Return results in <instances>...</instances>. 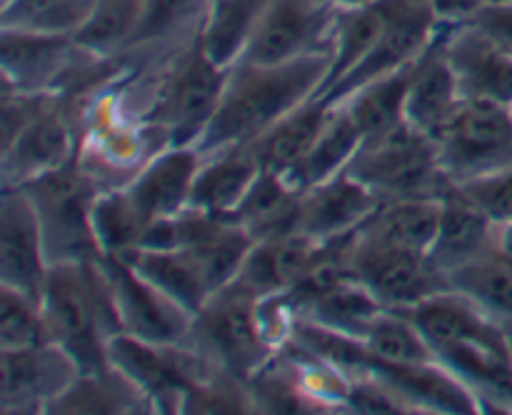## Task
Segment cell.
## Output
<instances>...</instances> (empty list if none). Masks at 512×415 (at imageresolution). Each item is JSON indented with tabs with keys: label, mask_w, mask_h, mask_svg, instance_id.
<instances>
[{
	"label": "cell",
	"mask_w": 512,
	"mask_h": 415,
	"mask_svg": "<svg viewBox=\"0 0 512 415\" xmlns=\"http://www.w3.org/2000/svg\"><path fill=\"white\" fill-rule=\"evenodd\" d=\"M303 188L288 175L263 170L240 203L235 220L253 238V243L298 230Z\"/></svg>",
	"instance_id": "4316f807"
},
{
	"label": "cell",
	"mask_w": 512,
	"mask_h": 415,
	"mask_svg": "<svg viewBox=\"0 0 512 415\" xmlns=\"http://www.w3.org/2000/svg\"><path fill=\"white\" fill-rule=\"evenodd\" d=\"M105 275L118 310L123 333L153 343H183L193 313L138 273L123 255H103Z\"/></svg>",
	"instance_id": "7c38bea8"
},
{
	"label": "cell",
	"mask_w": 512,
	"mask_h": 415,
	"mask_svg": "<svg viewBox=\"0 0 512 415\" xmlns=\"http://www.w3.org/2000/svg\"><path fill=\"white\" fill-rule=\"evenodd\" d=\"M18 188L25 190L38 215L50 265L103 258L93 230V203L103 185L78 158Z\"/></svg>",
	"instance_id": "8992f818"
},
{
	"label": "cell",
	"mask_w": 512,
	"mask_h": 415,
	"mask_svg": "<svg viewBox=\"0 0 512 415\" xmlns=\"http://www.w3.org/2000/svg\"><path fill=\"white\" fill-rule=\"evenodd\" d=\"M338 10L323 0H270L240 60L288 63L330 53Z\"/></svg>",
	"instance_id": "30bf717a"
},
{
	"label": "cell",
	"mask_w": 512,
	"mask_h": 415,
	"mask_svg": "<svg viewBox=\"0 0 512 415\" xmlns=\"http://www.w3.org/2000/svg\"><path fill=\"white\" fill-rule=\"evenodd\" d=\"M490 248H493V218L453 188L443 198V218L428 253L433 265L448 278V273L463 268Z\"/></svg>",
	"instance_id": "7402d4cb"
},
{
	"label": "cell",
	"mask_w": 512,
	"mask_h": 415,
	"mask_svg": "<svg viewBox=\"0 0 512 415\" xmlns=\"http://www.w3.org/2000/svg\"><path fill=\"white\" fill-rule=\"evenodd\" d=\"M470 23L478 25L485 35H490L495 43L512 53V0H493L483 10H478Z\"/></svg>",
	"instance_id": "b9f144b4"
},
{
	"label": "cell",
	"mask_w": 512,
	"mask_h": 415,
	"mask_svg": "<svg viewBox=\"0 0 512 415\" xmlns=\"http://www.w3.org/2000/svg\"><path fill=\"white\" fill-rule=\"evenodd\" d=\"M90 8L93 0H0V28L75 38Z\"/></svg>",
	"instance_id": "8d00e7d4"
},
{
	"label": "cell",
	"mask_w": 512,
	"mask_h": 415,
	"mask_svg": "<svg viewBox=\"0 0 512 415\" xmlns=\"http://www.w3.org/2000/svg\"><path fill=\"white\" fill-rule=\"evenodd\" d=\"M350 175L383 200L445 198L455 188L440 163L438 145L413 125H400L383 138L368 140L348 163Z\"/></svg>",
	"instance_id": "5b68a950"
},
{
	"label": "cell",
	"mask_w": 512,
	"mask_h": 415,
	"mask_svg": "<svg viewBox=\"0 0 512 415\" xmlns=\"http://www.w3.org/2000/svg\"><path fill=\"white\" fill-rule=\"evenodd\" d=\"M443 218V198L383 200L358 228L363 238L390 248L430 253Z\"/></svg>",
	"instance_id": "d4e9b609"
},
{
	"label": "cell",
	"mask_w": 512,
	"mask_h": 415,
	"mask_svg": "<svg viewBox=\"0 0 512 415\" xmlns=\"http://www.w3.org/2000/svg\"><path fill=\"white\" fill-rule=\"evenodd\" d=\"M323 3L335 5V8H353V5H363L370 3V0H323Z\"/></svg>",
	"instance_id": "ee69618b"
},
{
	"label": "cell",
	"mask_w": 512,
	"mask_h": 415,
	"mask_svg": "<svg viewBox=\"0 0 512 415\" xmlns=\"http://www.w3.org/2000/svg\"><path fill=\"white\" fill-rule=\"evenodd\" d=\"M183 343L198 350L218 370L243 380L258 373L280 350L265 333L260 295L238 278L208 295L193 315Z\"/></svg>",
	"instance_id": "277c9868"
},
{
	"label": "cell",
	"mask_w": 512,
	"mask_h": 415,
	"mask_svg": "<svg viewBox=\"0 0 512 415\" xmlns=\"http://www.w3.org/2000/svg\"><path fill=\"white\" fill-rule=\"evenodd\" d=\"M350 270L385 308L400 313H410L430 295L450 288L430 255L373 243L360 233L353 238Z\"/></svg>",
	"instance_id": "9c48e42d"
},
{
	"label": "cell",
	"mask_w": 512,
	"mask_h": 415,
	"mask_svg": "<svg viewBox=\"0 0 512 415\" xmlns=\"http://www.w3.org/2000/svg\"><path fill=\"white\" fill-rule=\"evenodd\" d=\"M145 0H93L75 43L103 58H123L133 50L143 23Z\"/></svg>",
	"instance_id": "836d02e7"
},
{
	"label": "cell",
	"mask_w": 512,
	"mask_h": 415,
	"mask_svg": "<svg viewBox=\"0 0 512 415\" xmlns=\"http://www.w3.org/2000/svg\"><path fill=\"white\" fill-rule=\"evenodd\" d=\"M360 145H363V135L355 128L345 105L333 103L318 140L310 148V153L305 155L303 163L298 165V170L290 175V180H295L305 190L310 185L320 183V180L333 178V175L343 173L348 168V163L358 153Z\"/></svg>",
	"instance_id": "d6a6232c"
},
{
	"label": "cell",
	"mask_w": 512,
	"mask_h": 415,
	"mask_svg": "<svg viewBox=\"0 0 512 415\" xmlns=\"http://www.w3.org/2000/svg\"><path fill=\"white\" fill-rule=\"evenodd\" d=\"M493 0H433L440 23H465Z\"/></svg>",
	"instance_id": "7bdbcfd3"
},
{
	"label": "cell",
	"mask_w": 512,
	"mask_h": 415,
	"mask_svg": "<svg viewBox=\"0 0 512 415\" xmlns=\"http://www.w3.org/2000/svg\"><path fill=\"white\" fill-rule=\"evenodd\" d=\"M445 50L463 98L512 105V53L470 20L445 23Z\"/></svg>",
	"instance_id": "9a60e30c"
},
{
	"label": "cell",
	"mask_w": 512,
	"mask_h": 415,
	"mask_svg": "<svg viewBox=\"0 0 512 415\" xmlns=\"http://www.w3.org/2000/svg\"><path fill=\"white\" fill-rule=\"evenodd\" d=\"M48 270L43 230L33 203L23 188L5 185L0 190V285L40 300Z\"/></svg>",
	"instance_id": "5bb4252c"
},
{
	"label": "cell",
	"mask_w": 512,
	"mask_h": 415,
	"mask_svg": "<svg viewBox=\"0 0 512 415\" xmlns=\"http://www.w3.org/2000/svg\"><path fill=\"white\" fill-rule=\"evenodd\" d=\"M73 35L30 33L0 28V68L3 88L18 93H55L60 78L75 58Z\"/></svg>",
	"instance_id": "2e32d148"
},
{
	"label": "cell",
	"mask_w": 512,
	"mask_h": 415,
	"mask_svg": "<svg viewBox=\"0 0 512 415\" xmlns=\"http://www.w3.org/2000/svg\"><path fill=\"white\" fill-rule=\"evenodd\" d=\"M330 108H333V103L325 98L305 100L293 113H288L273 128L265 130L258 140H253L255 155H258L263 170L290 178L318 140Z\"/></svg>",
	"instance_id": "484cf974"
},
{
	"label": "cell",
	"mask_w": 512,
	"mask_h": 415,
	"mask_svg": "<svg viewBox=\"0 0 512 415\" xmlns=\"http://www.w3.org/2000/svg\"><path fill=\"white\" fill-rule=\"evenodd\" d=\"M433 140L453 185L498 173L512 165L510 105L485 98H463L453 118Z\"/></svg>",
	"instance_id": "52a82bcc"
},
{
	"label": "cell",
	"mask_w": 512,
	"mask_h": 415,
	"mask_svg": "<svg viewBox=\"0 0 512 415\" xmlns=\"http://www.w3.org/2000/svg\"><path fill=\"white\" fill-rule=\"evenodd\" d=\"M330 70V53L305 55L288 63L230 65L218 113L200 138V153L253 143L278 120L315 98Z\"/></svg>",
	"instance_id": "6da1fadb"
},
{
	"label": "cell",
	"mask_w": 512,
	"mask_h": 415,
	"mask_svg": "<svg viewBox=\"0 0 512 415\" xmlns=\"http://www.w3.org/2000/svg\"><path fill=\"white\" fill-rule=\"evenodd\" d=\"M200 160L203 155L195 145H170L125 185V193L145 223L173 218L188 208Z\"/></svg>",
	"instance_id": "ac0fdd59"
},
{
	"label": "cell",
	"mask_w": 512,
	"mask_h": 415,
	"mask_svg": "<svg viewBox=\"0 0 512 415\" xmlns=\"http://www.w3.org/2000/svg\"><path fill=\"white\" fill-rule=\"evenodd\" d=\"M200 155L203 160L195 175L188 208L213 218H235L248 190L263 173L253 143L230 145Z\"/></svg>",
	"instance_id": "ffe728a7"
},
{
	"label": "cell",
	"mask_w": 512,
	"mask_h": 415,
	"mask_svg": "<svg viewBox=\"0 0 512 415\" xmlns=\"http://www.w3.org/2000/svg\"><path fill=\"white\" fill-rule=\"evenodd\" d=\"M120 255L143 278L158 285L163 293L178 300L193 315L213 293L200 265L195 263V258L185 248H145V245H138V248H130Z\"/></svg>",
	"instance_id": "83f0119b"
},
{
	"label": "cell",
	"mask_w": 512,
	"mask_h": 415,
	"mask_svg": "<svg viewBox=\"0 0 512 415\" xmlns=\"http://www.w3.org/2000/svg\"><path fill=\"white\" fill-rule=\"evenodd\" d=\"M153 415L148 395L115 365L100 373H80L78 380L53 400L45 415Z\"/></svg>",
	"instance_id": "603a6c76"
},
{
	"label": "cell",
	"mask_w": 512,
	"mask_h": 415,
	"mask_svg": "<svg viewBox=\"0 0 512 415\" xmlns=\"http://www.w3.org/2000/svg\"><path fill=\"white\" fill-rule=\"evenodd\" d=\"M400 5L403 0H370V3L338 10L333 50H330V70L315 98H323L340 78H345L370 53V48L378 43L383 30L400 10Z\"/></svg>",
	"instance_id": "cb8c5ba5"
},
{
	"label": "cell",
	"mask_w": 512,
	"mask_h": 415,
	"mask_svg": "<svg viewBox=\"0 0 512 415\" xmlns=\"http://www.w3.org/2000/svg\"><path fill=\"white\" fill-rule=\"evenodd\" d=\"M208 0H145L143 23L130 55L158 58L200 33Z\"/></svg>",
	"instance_id": "4dcf8cb0"
},
{
	"label": "cell",
	"mask_w": 512,
	"mask_h": 415,
	"mask_svg": "<svg viewBox=\"0 0 512 415\" xmlns=\"http://www.w3.org/2000/svg\"><path fill=\"white\" fill-rule=\"evenodd\" d=\"M40 305L50 340L73 355L80 373L110 368L108 343L123 325L100 258L50 265Z\"/></svg>",
	"instance_id": "3957f363"
},
{
	"label": "cell",
	"mask_w": 512,
	"mask_h": 415,
	"mask_svg": "<svg viewBox=\"0 0 512 415\" xmlns=\"http://www.w3.org/2000/svg\"><path fill=\"white\" fill-rule=\"evenodd\" d=\"M463 103L458 78L445 50V23L440 25L433 43L423 50L408 68V90H405V120L420 133L435 135L443 130Z\"/></svg>",
	"instance_id": "e0dca14e"
},
{
	"label": "cell",
	"mask_w": 512,
	"mask_h": 415,
	"mask_svg": "<svg viewBox=\"0 0 512 415\" xmlns=\"http://www.w3.org/2000/svg\"><path fill=\"white\" fill-rule=\"evenodd\" d=\"M503 328H505V340H508V350L512 360V320H503Z\"/></svg>",
	"instance_id": "f6af8a7d"
},
{
	"label": "cell",
	"mask_w": 512,
	"mask_h": 415,
	"mask_svg": "<svg viewBox=\"0 0 512 415\" xmlns=\"http://www.w3.org/2000/svg\"><path fill=\"white\" fill-rule=\"evenodd\" d=\"M510 113H512V105H510Z\"/></svg>",
	"instance_id": "bcb514c9"
},
{
	"label": "cell",
	"mask_w": 512,
	"mask_h": 415,
	"mask_svg": "<svg viewBox=\"0 0 512 415\" xmlns=\"http://www.w3.org/2000/svg\"><path fill=\"white\" fill-rule=\"evenodd\" d=\"M318 248L320 240L310 238L303 230H290V233L260 240V243H253L235 278L260 298L288 293L308 273Z\"/></svg>",
	"instance_id": "44dd1931"
},
{
	"label": "cell",
	"mask_w": 512,
	"mask_h": 415,
	"mask_svg": "<svg viewBox=\"0 0 512 415\" xmlns=\"http://www.w3.org/2000/svg\"><path fill=\"white\" fill-rule=\"evenodd\" d=\"M48 340V323L40 300L0 285V350L33 348Z\"/></svg>",
	"instance_id": "f35d334b"
},
{
	"label": "cell",
	"mask_w": 512,
	"mask_h": 415,
	"mask_svg": "<svg viewBox=\"0 0 512 415\" xmlns=\"http://www.w3.org/2000/svg\"><path fill=\"white\" fill-rule=\"evenodd\" d=\"M78 158V130H75L70 110L63 95L55 93L53 100L3 143V188L5 185L30 183L40 175L58 170Z\"/></svg>",
	"instance_id": "4fadbf2b"
},
{
	"label": "cell",
	"mask_w": 512,
	"mask_h": 415,
	"mask_svg": "<svg viewBox=\"0 0 512 415\" xmlns=\"http://www.w3.org/2000/svg\"><path fill=\"white\" fill-rule=\"evenodd\" d=\"M78 375L73 355L53 340L0 350V410L5 415H45Z\"/></svg>",
	"instance_id": "8fae6325"
},
{
	"label": "cell",
	"mask_w": 512,
	"mask_h": 415,
	"mask_svg": "<svg viewBox=\"0 0 512 415\" xmlns=\"http://www.w3.org/2000/svg\"><path fill=\"white\" fill-rule=\"evenodd\" d=\"M448 285L483 305L495 318L512 320V255L490 248L448 273Z\"/></svg>",
	"instance_id": "e575fe53"
},
{
	"label": "cell",
	"mask_w": 512,
	"mask_h": 415,
	"mask_svg": "<svg viewBox=\"0 0 512 415\" xmlns=\"http://www.w3.org/2000/svg\"><path fill=\"white\" fill-rule=\"evenodd\" d=\"M93 230L100 253L120 255L130 248H138L148 223L140 218L125 188H105L93 203Z\"/></svg>",
	"instance_id": "74e56055"
},
{
	"label": "cell",
	"mask_w": 512,
	"mask_h": 415,
	"mask_svg": "<svg viewBox=\"0 0 512 415\" xmlns=\"http://www.w3.org/2000/svg\"><path fill=\"white\" fill-rule=\"evenodd\" d=\"M198 413H255V403L248 390V383L243 378L225 373V370H215L210 378L195 385L188 393V398H185L183 415Z\"/></svg>",
	"instance_id": "ab89813d"
},
{
	"label": "cell",
	"mask_w": 512,
	"mask_h": 415,
	"mask_svg": "<svg viewBox=\"0 0 512 415\" xmlns=\"http://www.w3.org/2000/svg\"><path fill=\"white\" fill-rule=\"evenodd\" d=\"M293 305L303 318L315 320L325 328L340 330V333L355 335V338H360L370 325V320L380 310H385V305L355 275L338 280V283L310 295V298L293 300Z\"/></svg>",
	"instance_id": "f1b7e54d"
},
{
	"label": "cell",
	"mask_w": 512,
	"mask_h": 415,
	"mask_svg": "<svg viewBox=\"0 0 512 415\" xmlns=\"http://www.w3.org/2000/svg\"><path fill=\"white\" fill-rule=\"evenodd\" d=\"M455 190L493 220L512 218V165L470 183L455 185Z\"/></svg>",
	"instance_id": "60d3db41"
},
{
	"label": "cell",
	"mask_w": 512,
	"mask_h": 415,
	"mask_svg": "<svg viewBox=\"0 0 512 415\" xmlns=\"http://www.w3.org/2000/svg\"><path fill=\"white\" fill-rule=\"evenodd\" d=\"M268 5L270 0H208L200 38L210 58L223 68L238 63Z\"/></svg>",
	"instance_id": "f546056e"
},
{
	"label": "cell",
	"mask_w": 512,
	"mask_h": 415,
	"mask_svg": "<svg viewBox=\"0 0 512 415\" xmlns=\"http://www.w3.org/2000/svg\"><path fill=\"white\" fill-rule=\"evenodd\" d=\"M360 340L370 350V355L383 360V363L415 365L438 360V355L430 348L418 325L413 323V318L408 313H400V310H380L370 320Z\"/></svg>",
	"instance_id": "d590c367"
},
{
	"label": "cell",
	"mask_w": 512,
	"mask_h": 415,
	"mask_svg": "<svg viewBox=\"0 0 512 415\" xmlns=\"http://www.w3.org/2000/svg\"><path fill=\"white\" fill-rule=\"evenodd\" d=\"M378 205V195L355 180L348 170H343L303 190L298 230L320 243L343 238V235L355 233L375 213Z\"/></svg>",
	"instance_id": "d6986e66"
},
{
	"label": "cell",
	"mask_w": 512,
	"mask_h": 415,
	"mask_svg": "<svg viewBox=\"0 0 512 415\" xmlns=\"http://www.w3.org/2000/svg\"><path fill=\"white\" fill-rule=\"evenodd\" d=\"M228 70L215 63L203 38L143 60L133 75L135 95L143 105V120L168 138V145H195L218 113Z\"/></svg>",
	"instance_id": "7a4b0ae2"
},
{
	"label": "cell",
	"mask_w": 512,
	"mask_h": 415,
	"mask_svg": "<svg viewBox=\"0 0 512 415\" xmlns=\"http://www.w3.org/2000/svg\"><path fill=\"white\" fill-rule=\"evenodd\" d=\"M410 68V65H408ZM408 68L363 85L348 98L338 100L353 118L355 128L363 135V143L393 133L405 125V90H408Z\"/></svg>",
	"instance_id": "1f68e13d"
},
{
	"label": "cell",
	"mask_w": 512,
	"mask_h": 415,
	"mask_svg": "<svg viewBox=\"0 0 512 415\" xmlns=\"http://www.w3.org/2000/svg\"><path fill=\"white\" fill-rule=\"evenodd\" d=\"M108 358L165 415L183 413L190 390L218 370L188 343H153L130 333L110 338Z\"/></svg>",
	"instance_id": "ba28073f"
}]
</instances>
